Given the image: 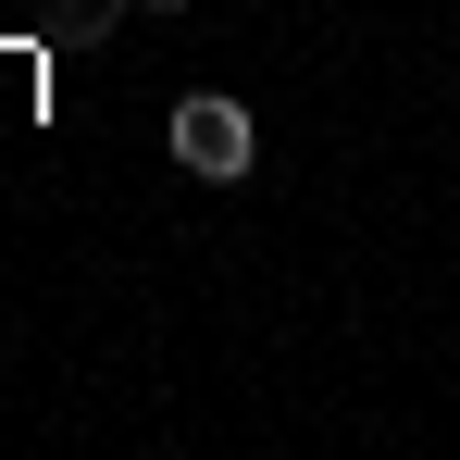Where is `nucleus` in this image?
I'll return each instance as SVG.
<instances>
[{
  "label": "nucleus",
  "mask_w": 460,
  "mask_h": 460,
  "mask_svg": "<svg viewBox=\"0 0 460 460\" xmlns=\"http://www.w3.org/2000/svg\"><path fill=\"white\" fill-rule=\"evenodd\" d=\"M162 137H174V162L199 187H249V162H261V125H249V100H225V87H187Z\"/></svg>",
  "instance_id": "f257e3e1"
},
{
  "label": "nucleus",
  "mask_w": 460,
  "mask_h": 460,
  "mask_svg": "<svg viewBox=\"0 0 460 460\" xmlns=\"http://www.w3.org/2000/svg\"><path fill=\"white\" fill-rule=\"evenodd\" d=\"M63 25H112V13H137V0H50Z\"/></svg>",
  "instance_id": "f03ea898"
},
{
  "label": "nucleus",
  "mask_w": 460,
  "mask_h": 460,
  "mask_svg": "<svg viewBox=\"0 0 460 460\" xmlns=\"http://www.w3.org/2000/svg\"><path fill=\"white\" fill-rule=\"evenodd\" d=\"M137 13H199V0H137Z\"/></svg>",
  "instance_id": "7ed1b4c3"
}]
</instances>
